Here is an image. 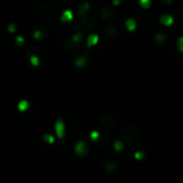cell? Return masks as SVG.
<instances>
[{
    "label": "cell",
    "instance_id": "obj_5",
    "mask_svg": "<svg viewBox=\"0 0 183 183\" xmlns=\"http://www.w3.org/2000/svg\"><path fill=\"white\" fill-rule=\"evenodd\" d=\"M30 107V104L27 99H22L18 104H17V110L20 111V112H26L27 110L29 109Z\"/></svg>",
    "mask_w": 183,
    "mask_h": 183
},
{
    "label": "cell",
    "instance_id": "obj_11",
    "mask_svg": "<svg viewBox=\"0 0 183 183\" xmlns=\"http://www.w3.org/2000/svg\"><path fill=\"white\" fill-rule=\"evenodd\" d=\"M82 39H83V34H82L81 31L76 32V34H74L72 36V42L74 43V44H79L82 41Z\"/></svg>",
    "mask_w": 183,
    "mask_h": 183
},
{
    "label": "cell",
    "instance_id": "obj_12",
    "mask_svg": "<svg viewBox=\"0 0 183 183\" xmlns=\"http://www.w3.org/2000/svg\"><path fill=\"white\" fill-rule=\"evenodd\" d=\"M112 14H113V12L110 8H104L101 12V16L104 17V18H109V17L112 16Z\"/></svg>",
    "mask_w": 183,
    "mask_h": 183
},
{
    "label": "cell",
    "instance_id": "obj_18",
    "mask_svg": "<svg viewBox=\"0 0 183 183\" xmlns=\"http://www.w3.org/2000/svg\"><path fill=\"white\" fill-rule=\"evenodd\" d=\"M8 30L10 31V32H14V31H16V25H15L14 23H10L8 25Z\"/></svg>",
    "mask_w": 183,
    "mask_h": 183
},
{
    "label": "cell",
    "instance_id": "obj_17",
    "mask_svg": "<svg viewBox=\"0 0 183 183\" xmlns=\"http://www.w3.org/2000/svg\"><path fill=\"white\" fill-rule=\"evenodd\" d=\"M24 38H23L22 36H17L16 38H15V44L16 45H23V43H24Z\"/></svg>",
    "mask_w": 183,
    "mask_h": 183
},
{
    "label": "cell",
    "instance_id": "obj_14",
    "mask_svg": "<svg viewBox=\"0 0 183 183\" xmlns=\"http://www.w3.org/2000/svg\"><path fill=\"white\" fill-rule=\"evenodd\" d=\"M177 49L179 53L183 54V36L182 37H179L177 39Z\"/></svg>",
    "mask_w": 183,
    "mask_h": 183
},
{
    "label": "cell",
    "instance_id": "obj_19",
    "mask_svg": "<svg viewBox=\"0 0 183 183\" xmlns=\"http://www.w3.org/2000/svg\"><path fill=\"white\" fill-rule=\"evenodd\" d=\"M122 0H112V3L114 4V6H118L120 3H121Z\"/></svg>",
    "mask_w": 183,
    "mask_h": 183
},
{
    "label": "cell",
    "instance_id": "obj_8",
    "mask_svg": "<svg viewBox=\"0 0 183 183\" xmlns=\"http://www.w3.org/2000/svg\"><path fill=\"white\" fill-rule=\"evenodd\" d=\"M125 26H126V29L128 31H134L137 27V24H136L135 20L132 18H128V20L125 22Z\"/></svg>",
    "mask_w": 183,
    "mask_h": 183
},
{
    "label": "cell",
    "instance_id": "obj_4",
    "mask_svg": "<svg viewBox=\"0 0 183 183\" xmlns=\"http://www.w3.org/2000/svg\"><path fill=\"white\" fill-rule=\"evenodd\" d=\"M175 22V18L171 16L170 14H163L159 17V23H161L163 26H171Z\"/></svg>",
    "mask_w": 183,
    "mask_h": 183
},
{
    "label": "cell",
    "instance_id": "obj_16",
    "mask_svg": "<svg viewBox=\"0 0 183 183\" xmlns=\"http://www.w3.org/2000/svg\"><path fill=\"white\" fill-rule=\"evenodd\" d=\"M34 38L36 40H41L43 38V34L42 31L39 30V29H37V30L34 31Z\"/></svg>",
    "mask_w": 183,
    "mask_h": 183
},
{
    "label": "cell",
    "instance_id": "obj_6",
    "mask_svg": "<svg viewBox=\"0 0 183 183\" xmlns=\"http://www.w3.org/2000/svg\"><path fill=\"white\" fill-rule=\"evenodd\" d=\"M72 18H73V13H72L71 10H65V11L62 12V17H60V20H62L64 23L71 22Z\"/></svg>",
    "mask_w": 183,
    "mask_h": 183
},
{
    "label": "cell",
    "instance_id": "obj_15",
    "mask_svg": "<svg viewBox=\"0 0 183 183\" xmlns=\"http://www.w3.org/2000/svg\"><path fill=\"white\" fill-rule=\"evenodd\" d=\"M139 3L143 9H148L151 7V0H139Z\"/></svg>",
    "mask_w": 183,
    "mask_h": 183
},
{
    "label": "cell",
    "instance_id": "obj_2",
    "mask_svg": "<svg viewBox=\"0 0 183 183\" xmlns=\"http://www.w3.org/2000/svg\"><path fill=\"white\" fill-rule=\"evenodd\" d=\"M99 42V36L96 34H90L88 35L87 37V40H86V45H87V48L92 49L94 46L98 44Z\"/></svg>",
    "mask_w": 183,
    "mask_h": 183
},
{
    "label": "cell",
    "instance_id": "obj_9",
    "mask_svg": "<svg viewBox=\"0 0 183 183\" xmlns=\"http://www.w3.org/2000/svg\"><path fill=\"white\" fill-rule=\"evenodd\" d=\"M29 62H30V65L34 66V67H39L40 64H41L40 57H38L37 55H31V56L29 57Z\"/></svg>",
    "mask_w": 183,
    "mask_h": 183
},
{
    "label": "cell",
    "instance_id": "obj_1",
    "mask_svg": "<svg viewBox=\"0 0 183 183\" xmlns=\"http://www.w3.org/2000/svg\"><path fill=\"white\" fill-rule=\"evenodd\" d=\"M53 129L59 142L60 143L64 142L66 137H67V125H66L65 121L62 118H57L53 125Z\"/></svg>",
    "mask_w": 183,
    "mask_h": 183
},
{
    "label": "cell",
    "instance_id": "obj_13",
    "mask_svg": "<svg viewBox=\"0 0 183 183\" xmlns=\"http://www.w3.org/2000/svg\"><path fill=\"white\" fill-rule=\"evenodd\" d=\"M106 34H107L108 36H110V37L114 36V35L116 34V28L113 25L107 26V28H106Z\"/></svg>",
    "mask_w": 183,
    "mask_h": 183
},
{
    "label": "cell",
    "instance_id": "obj_7",
    "mask_svg": "<svg viewBox=\"0 0 183 183\" xmlns=\"http://www.w3.org/2000/svg\"><path fill=\"white\" fill-rule=\"evenodd\" d=\"M153 39H154L155 43L156 44H164V43L166 42L167 40V36L164 34H161V32H158V34H155L154 37H153Z\"/></svg>",
    "mask_w": 183,
    "mask_h": 183
},
{
    "label": "cell",
    "instance_id": "obj_3",
    "mask_svg": "<svg viewBox=\"0 0 183 183\" xmlns=\"http://www.w3.org/2000/svg\"><path fill=\"white\" fill-rule=\"evenodd\" d=\"M42 141L45 144H48L49 146H51L56 143V138H55V136L52 135L51 132H44L42 135Z\"/></svg>",
    "mask_w": 183,
    "mask_h": 183
},
{
    "label": "cell",
    "instance_id": "obj_10",
    "mask_svg": "<svg viewBox=\"0 0 183 183\" xmlns=\"http://www.w3.org/2000/svg\"><path fill=\"white\" fill-rule=\"evenodd\" d=\"M88 9H90V3H88V2H83L81 6H79L80 14H81L82 16H83V15H85V13L88 11Z\"/></svg>",
    "mask_w": 183,
    "mask_h": 183
}]
</instances>
